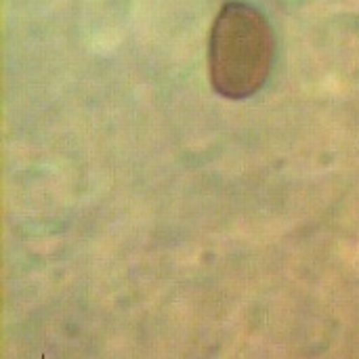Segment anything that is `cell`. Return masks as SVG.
Returning a JSON list of instances; mask_svg holds the SVG:
<instances>
[{
  "mask_svg": "<svg viewBox=\"0 0 359 359\" xmlns=\"http://www.w3.org/2000/svg\"><path fill=\"white\" fill-rule=\"evenodd\" d=\"M276 38L265 15L246 2H227L212 25L208 69L215 90L233 101L252 97L269 78Z\"/></svg>",
  "mask_w": 359,
  "mask_h": 359,
  "instance_id": "1",
  "label": "cell"
}]
</instances>
